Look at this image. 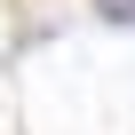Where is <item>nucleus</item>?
<instances>
[{"mask_svg":"<svg viewBox=\"0 0 135 135\" xmlns=\"http://www.w3.org/2000/svg\"><path fill=\"white\" fill-rule=\"evenodd\" d=\"M103 16H119V24H135V0H95Z\"/></svg>","mask_w":135,"mask_h":135,"instance_id":"f257e3e1","label":"nucleus"}]
</instances>
